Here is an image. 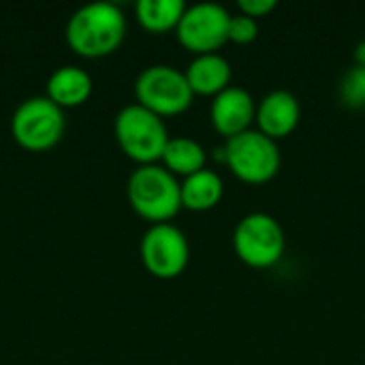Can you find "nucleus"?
<instances>
[{"label":"nucleus","instance_id":"1","mask_svg":"<svg viewBox=\"0 0 365 365\" xmlns=\"http://www.w3.org/2000/svg\"><path fill=\"white\" fill-rule=\"evenodd\" d=\"M126 36V17L113 2L98 0L79 6L66 21L64 38L81 58H105L118 51Z\"/></svg>","mask_w":365,"mask_h":365},{"label":"nucleus","instance_id":"2","mask_svg":"<svg viewBox=\"0 0 365 365\" xmlns=\"http://www.w3.org/2000/svg\"><path fill=\"white\" fill-rule=\"evenodd\" d=\"M130 207L152 225L169 222L182 210V188L163 165H139L126 182Z\"/></svg>","mask_w":365,"mask_h":365},{"label":"nucleus","instance_id":"3","mask_svg":"<svg viewBox=\"0 0 365 365\" xmlns=\"http://www.w3.org/2000/svg\"><path fill=\"white\" fill-rule=\"evenodd\" d=\"M113 135L120 150L139 165H156L171 139L165 120L139 103H130L115 113Z\"/></svg>","mask_w":365,"mask_h":365},{"label":"nucleus","instance_id":"4","mask_svg":"<svg viewBox=\"0 0 365 365\" xmlns=\"http://www.w3.org/2000/svg\"><path fill=\"white\" fill-rule=\"evenodd\" d=\"M66 130L64 109L47 96H30L11 115V137L28 152H45L60 143Z\"/></svg>","mask_w":365,"mask_h":365},{"label":"nucleus","instance_id":"5","mask_svg":"<svg viewBox=\"0 0 365 365\" xmlns=\"http://www.w3.org/2000/svg\"><path fill=\"white\" fill-rule=\"evenodd\" d=\"M225 163L237 180L246 184H267L278 175L282 167V154L278 141L261 130L250 128L227 139Z\"/></svg>","mask_w":365,"mask_h":365},{"label":"nucleus","instance_id":"6","mask_svg":"<svg viewBox=\"0 0 365 365\" xmlns=\"http://www.w3.org/2000/svg\"><path fill=\"white\" fill-rule=\"evenodd\" d=\"M287 248V237L282 225L265 214L252 212L246 214L233 231V250L237 259L255 269L274 267Z\"/></svg>","mask_w":365,"mask_h":365},{"label":"nucleus","instance_id":"7","mask_svg":"<svg viewBox=\"0 0 365 365\" xmlns=\"http://www.w3.org/2000/svg\"><path fill=\"white\" fill-rule=\"evenodd\" d=\"M135 98L141 107L160 118L184 113L192 105V90L186 75L169 64H152L135 79Z\"/></svg>","mask_w":365,"mask_h":365},{"label":"nucleus","instance_id":"8","mask_svg":"<svg viewBox=\"0 0 365 365\" xmlns=\"http://www.w3.org/2000/svg\"><path fill=\"white\" fill-rule=\"evenodd\" d=\"M231 13L218 2H197L186 6L175 36L180 45L195 56L216 53L229 41Z\"/></svg>","mask_w":365,"mask_h":365},{"label":"nucleus","instance_id":"9","mask_svg":"<svg viewBox=\"0 0 365 365\" xmlns=\"http://www.w3.org/2000/svg\"><path fill=\"white\" fill-rule=\"evenodd\" d=\"M143 267L160 280H173L184 274L190 261L186 235L171 222L152 225L139 244Z\"/></svg>","mask_w":365,"mask_h":365},{"label":"nucleus","instance_id":"10","mask_svg":"<svg viewBox=\"0 0 365 365\" xmlns=\"http://www.w3.org/2000/svg\"><path fill=\"white\" fill-rule=\"evenodd\" d=\"M257 118V103L252 94L240 86H229L220 94L214 96L210 105V120L216 133L231 139L250 130Z\"/></svg>","mask_w":365,"mask_h":365},{"label":"nucleus","instance_id":"11","mask_svg":"<svg viewBox=\"0 0 365 365\" xmlns=\"http://www.w3.org/2000/svg\"><path fill=\"white\" fill-rule=\"evenodd\" d=\"M302 120L299 98L289 90H272L257 103V130L274 141L289 137Z\"/></svg>","mask_w":365,"mask_h":365},{"label":"nucleus","instance_id":"12","mask_svg":"<svg viewBox=\"0 0 365 365\" xmlns=\"http://www.w3.org/2000/svg\"><path fill=\"white\" fill-rule=\"evenodd\" d=\"M192 94L216 96L231 86V62L222 53H201L190 60L184 71Z\"/></svg>","mask_w":365,"mask_h":365},{"label":"nucleus","instance_id":"13","mask_svg":"<svg viewBox=\"0 0 365 365\" xmlns=\"http://www.w3.org/2000/svg\"><path fill=\"white\" fill-rule=\"evenodd\" d=\"M92 94V77L88 71L75 64L58 66L45 83V96L60 109H73L83 105Z\"/></svg>","mask_w":365,"mask_h":365},{"label":"nucleus","instance_id":"14","mask_svg":"<svg viewBox=\"0 0 365 365\" xmlns=\"http://www.w3.org/2000/svg\"><path fill=\"white\" fill-rule=\"evenodd\" d=\"M182 188V207L190 212H207L216 207L225 195L222 178L212 169H201L180 182Z\"/></svg>","mask_w":365,"mask_h":365},{"label":"nucleus","instance_id":"15","mask_svg":"<svg viewBox=\"0 0 365 365\" xmlns=\"http://www.w3.org/2000/svg\"><path fill=\"white\" fill-rule=\"evenodd\" d=\"M207 152L203 145L190 137H171L165 152H163V167L173 173L175 178H188L201 169H205Z\"/></svg>","mask_w":365,"mask_h":365},{"label":"nucleus","instance_id":"16","mask_svg":"<svg viewBox=\"0 0 365 365\" xmlns=\"http://www.w3.org/2000/svg\"><path fill=\"white\" fill-rule=\"evenodd\" d=\"M186 11L184 0H137L135 15L141 28L148 32L175 30Z\"/></svg>","mask_w":365,"mask_h":365},{"label":"nucleus","instance_id":"17","mask_svg":"<svg viewBox=\"0 0 365 365\" xmlns=\"http://www.w3.org/2000/svg\"><path fill=\"white\" fill-rule=\"evenodd\" d=\"M340 101L351 109L365 107V64L353 66L340 81Z\"/></svg>","mask_w":365,"mask_h":365},{"label":"nucleus","instance_id":"18","mask_svg":"<svg viewBox=\"0 0 365 365\" xmlns=\"http://www.w3.org/2000/svg\"><path fill=\"white\" fill-rule=\"evenodd\" d=\"M257 36H259V21L257 19H252L244 13L231 15V21H229V41L231 43L248 45Z\"/></svg>","mask_w":365,"mask_h":365},{"label":"nucleus","instance_id":"19","mask_svg":"<svg viewBox=\"0 0 365 365\" xmlns=\"http://www.w3.org/2000/svg\"><path fill=\"white\" fill-rule=\"evenodd\" d=\"M237 6H240V13L259 21L261 17H267L276 9V0H240Z\"/></svg>","mask_w":365,"mask_h":365}]
</instances>
